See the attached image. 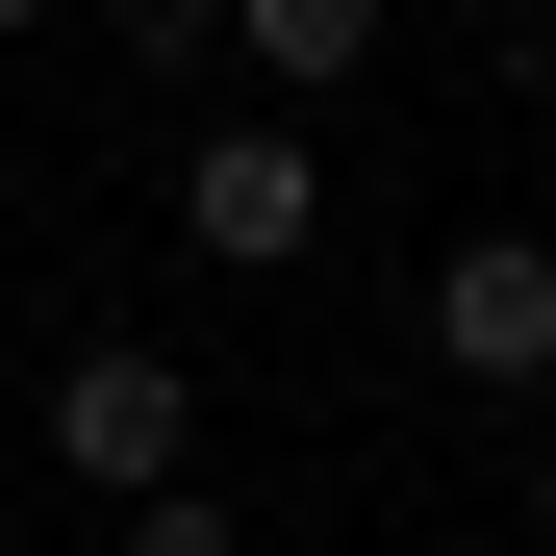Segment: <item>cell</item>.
Listing matches in <instances>:
<instances>
[{
    "mask_svg": "<svg viewBox=\"0 0 556 556\" xmlns=\"http://www.w3.org/2000/svg\"><path fill=\"white\" fill-rule=\"evenodd\" d=\"M481 556H556V531H481Z\"/></svg>",
    "mask_w": 556,
    "mask_h": 556,
    "instance_id": "obj_7",
    "label": "cell"
},
{
    "mask_svg": "<svg viewBox=\"0 0 556 556\" xmlns=\"http://www.w3.org/2000/svg\"><path fill=\"white\" fill-rule=\"evenodd\" d=\"M531 127H556V51H531Z\"/></svg>",
    "mask_w": 556,
    "mask_h": 556,
    "instance_id": "obj_6",
    "label": "cell"
},
{
    "mask_svg": "<svg viewBox=\"0 0 556 556\" xmlns=\"http://www.w3.org/2000/svg\"><path fill=\"white\" fill-rule=\"evenodd\" d=\"M102 556H253V506H228V481H177V506H127Z\"/></svg>",
    "mask_w": 556,
    "mask_h": 556,
    "instance_id": "obj_5",
    "label": "cell"
},
{
    "mask_svg": "<svg viewBox=\"0 0 556 556\" xmlns=\"http://www.w3.org/2000/svg\"><path fill=\"white\" fill-rule=\"evenodd\" d=\"M354 76H380V0H228V102H253V127L354 102Z\"/></svg>",
    "mask_w": 556,
    "mask_h": 556,
    "instance_id": "obj_4",
    "label": "cell"
},
{
    "mask_svg": "<svg viewBox=\"0 0 556 556\" xmlns=\"http://www.w3.org/2000/svg\"><path fill=\"white\" fill-rule=\"evenodd\" d=\"M177 253H203V278H304L329 253V152L253 127V102H203V127H177Z\"/></svg>",
    "mask_w": 556,
    "mask_h": 556,
    "instance_id": "obj_2",
    "label": "cell"
},
{
    "mask_svg": "<svg viewBox=\"0 0 556 556\" xmlns=\"http://www.w3.org/2000/svg\"><path fill=\"white\" fill-rule=\"evenodd\" d=\"M26 455L127 531V506H177V481H203V380H177L152 329H76V354H51V405H26Z\"/></svg>",
    "mask_w": 556,
    "mask_h": 556,
    "instance_id": "obj_1",
    "label": "cell"
},
{
    "mask_svg": "<svg viewBox=\"0 0 556 556\" xmlns=\"http://www.w3.org/2000/svg\"><path fill=\"white\" fill-rule=\"evenodd\" d=\"M430 380L455 405H556V228H455L430 253Z\"/></svg>",
    "mask_w": 556,
    "mask_h": 556,
    "instance_id": "obj_3",
    "label": "cell"
}]
</instances>
